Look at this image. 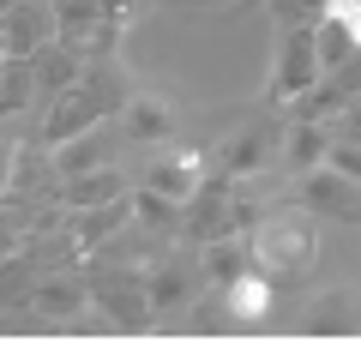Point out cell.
I'll list each match as a JSON object with an SVG mask.
<instances>
[{
  "label": "cell",
  "instance_id": "cell-1",
  "mask_svg": "<svg viewBox=\"0 0 361 343\" xmlns=\"http://www.w3.org/2000/svg\"><path fill=\"white\" fill-rule=\"evenodd\" d=\"M241 241H247L253 271H265L271 283L301 277V271H313V259H319V229H313V217L301 211V205H271Z\"/></svg>",
  "mask_w": 361,
  "mask_h": 343
},
{
  "label": "cell",
  "instance_id": "cell-17",
  "mask_svg": "<svg viewBox=\"0 0 361 343\" xmlns=\"http://www.w3.org/2000/svg\"><path fill=\"white\" fill-rule=\"evenodd\" d=\"M145 295H151L157 313H169V307H180L193 295V277H187L180 259H151V265H145Z\"/></svg>",
  "mask_w": 361,
  "mask_h": 343
},
{
  "label": "cell",
  "instance_id": "cell-27",
  "mask_svg": "<svg viewBox=\"0 0 361 343\" xmlns=\"http://www.w3.org/2000/svg\"><path fill=\"white\" fill-rule=\"evenodd\" d=\"M0 54H6V49H0Z\"/></svg>",
  "mask_w": 361,
  "mask_h": 343
},
{
  "label": "cell",
  "instance_id": "cell-21",
  "mask_svg": "<svg viewBox=\"0 0 361 343\" xmlns=\"http://www.w3.org/2000/svg\"><path fill=\"white\" fill-rule=\"evenodd\" d=\"M325 163H331L337 175L361 181V139H337V133H331V151H325Z\"/></svg>",
  "mask_w": 361,
  "mask_h": 343
},
{
  "label": "cell",
  "instance_id": "cell-2",
  "mask_svg": "<svg viewBox=\"0 0 361 343\" xmlns=\"http://www.w3.org/2000/svg\"><path fill=\"white\" fill-rule=\"evenodd\" d=\"M319 54H313V30L307 25H283V42H277V66H271V102L295 109L301 90L319 85Z\"/></svg>",
  "mask_w": 361,
  "mask_h": 343
},
{
  "label": "cell",
  "instance_id": "cell-24",
  "mask_svg": "<svg viewBox=\"0 0 361 343\" xmlns=\"http://www.w3.org/2000/svg\"><path fill=\"white\" fill-rule=\"evenodd\" d=\"M180 6H235V0H180Z\"/></svg>",
  "mask_w": 361,
  "mask_h": 343
},
{
  "label": "cell",
  "instance_id": "cell-14",
  "mask_svg": "<svg viewBox=\"0 0 361 343\" xmlns=\"http://www.w3.org/2000/svg\"><path fill=\"white\" fill-rule=\"evenodd\" d=\"M121 121H127V139H139V145H163L169 133H175V109H169L163 97H139V90L127 97Z\"/></svg>",
  "mask_w": 361,
  "mask_h": 343
},
{
  "label": "cell",
  "instance_id": "cell-22",
  "mask_svg": "<svg viewBox=\"0 0 361 343\" xmlns=\"http://www.w3.org/2000/svg\"><path fill=\"white\" fill-rule=\"evenodd\" d=\"M277 6V25H313L325 13V0H271Z\"/></svg>",
  "mask_w": 361,
  "mask_h": 343
},
{
  "label": "cell",
  "instance_id": "cell-10",
  "mask_svg": "<svg viewBox=\"0 0 361 343\" xmlns=\"http://www.w3.org/2000/svg\"><path fill=\"white\" fill-rule=\"evenodd\" d=\"M223 307H229L235 325H265L271 307H277V283L265 271H241L235 283H223Z\"/></svg>",
  "mask_w": 361,
  "mask_h": 343
},
{
  "label": "cell",
  "instance_id": "cell-3",
  "mask_svg": "<svg viewBox=\"0 0 361 343\" xmlns=\"http://www.w3.org/2000/svg\"><path fill=\"white\" fill-rule=\"evenodd\" d=\"M199 181H205V157L193 145H157V157L145 163V187L169 205H187L199 193Z\"/></svg>",
  "mask_w": 361,
  "mask_h": 343
},
{
  "label": "cell",
  "instance_id": "cell-7",
  "mask_svg": "<svg viewBox=\"0 0 361 343\" xmlns=\"http://www.w3.org/2000/svg\"><path fill=\"white\" fill-rule=\"evenodd\" d=\"M30 313L49 319V325H73L78 313H90V283L85 277H37Z\"/></svg>",
  "mask_w": 361,
  "mask_h": 343
},
{
  "label": "cell",
  "instance_id": "cell-13",
  "mask_svg": "<svg viewBox=\"0 0 361 343\" xmlns=\"http://www.w3.org/2000/svg\"><path fill=\"white\" fill-rule=\"evenodd\" d=\"M30 73H37V90H42V97H61V90L73 85L78 73H85V54H78L73 42H61V37H54L49 49H37V54H30Z\"/></svg>",
  "mask_w": 361,
  "mask_h": 343
},
{
  "label": "cell",
  "instance_id": "cell-19",
  "mask_svg": "<svg viewBox=\"0 0 361 343\" xmlns=\"http://www.w3.org/2000/svg\"><path fill=\"white\" fill-rule=\"evenodd\" d=\"M37 102V73L18 54H0V114H18Z\"/></svg>",
  "mask_w": 361,
  "mask_h": 343
},
{
  "label": "cell",
  "instance_id": "cell-8",
  "mask_svg": "<svg viewBox=\"0 0 361 343\" xmlns=\"http://www.w3.org/2000/svg\"><path fill=\"white\" fill-rule=\"evenodd\" d=\"M66 217H73V247H78V253H97L109 235H121V229L133 223V193H121V199H109V205L66 211Z\"/></svg>",
  "mask_w": 361,
  "mask_h": 343
},
{
  "label": "cell",
  "instance_id": "cell-16",
  "mask_svg": "<svg viewBox=\"0 0 361 343\" xmlns=\"http://www.w3.org/2000/svg\"><path fill=\"white\" fill-rule=\"evenodd\" d=\"M199 271H205V283H235L241 271H253V259H247V241L241 235H205V253H199Z\"/></svg>",
  "mask_w": 361,
  "mask_h": 343
},
{
  "label": "cell",
  "instance_id": "cell-9",
  "mask_svg": "<svg viewBox=\"0 0 361 343\" xmlns=\"http://www.w3.org/2000/svg\"><path fill=\"white\" fill-rule=\"evenodd\" d=\"M49 163H54V181H61V175H85V169L115 163L109 121H103V127H90V133H73V139H61V145H49Z\"/></svg>",
  "mask_w": 361,
  "mask_h": 343
},
{
  "label": "cell",
  "instance_id": "cell-18",
  "mask_svg": "<svg viewBox=\"0 0 361 343\" xmlns=\"http://www.w3.org/2000/svg\"><path fill=\"white\" fill-rule=\"evenodd\" d=\"M37 259L30 253H0V313H18L30 307V289H37Z\"/></svg>",
  "mask_w": 361,
  "mask_h": 343
},
{
  "label": "cell",
  "instance_id": "cell-11",
  "mask_svg": "<svg viewBox=\"0 0 361 343\" xmlns=\"http://www.w3.org/2000/svg\"><path fill=\"white\" fill-rule=\"evenodd\" d=\"M277 139H283L277 127H241L229 145H223V157H217L223 175L241 181V175H259V169H271V157H277Z\"/></svg>",
  "mask_w": 361,
  "mask_h": 343
},
{
  "label": "cell",
  "instance_id": "cell-12",
  "mask_svg": "<svg viewBox=\"0 0 361 343\" xmlns=\"http://www.w3.org/2000/svg\"><path fill=\"white\" fill-rule=\"evenodd\" d=\"M325 151H331V127H325V121H301V114L289 121L283 139H277V157H283L295 175H301V169H319Z\"/></svg>",
  "mask_w": 361,
  "mask_h": 343
},
{
  "label": "cell",
  "instance_id": "cell-26",
  "mask_svg": "<svg viewBox=\"0 0 361 343\" xmlns=\"http://www.w3.org/2000/svg\"><path fill=\"white\" fill-rule=\"evenodd\" d=\"M42 6H49V0H42Z\"/></svg>",
  "mask_w": 361,
  "mask_h": 343
},
{
  "label": "cell",
  "instance_id": "cell-4",
  "mask_svg": "<svg viewBox=\"0 0 361 343\" xmlns=\"http://www.w3.org/2000/svg\"><path fill=\"white\" fill-rule=\"evenodd\" d=\"M54 42V6H42V0H13L6 13H0V49L18 54V61H30L37 49H49Z\"/></svg>",
  "mask_w": 361,
  "mask_h": 343
},
{
  "label": "cell",
  "instance_id": "cell-6",
  "mask_svg": "<svg viewBox=\"0 0 361 343\" xmlns=\"http://www.w3.org/2000/svg\"><path fill=\"white\" fill-rule=\"evenodd\" d=\"M121 193H133V187H127V175H121L115 163H103V169H85V175H61V181H54V205H61V211L109 205V199H121Z\"/></svg>",
  "mask_w": 361,
  "mask_h": 343
},
{
  "label": "cell",
  "instance_id": "cell-25",
  "mask_svg": "<svg viewBox=\"0 0 361 343\" xmlns=\"http://www.w3.org/2000/svg\"><path fill=\"white\" fill-rule=\"evenodd\" d=\"M6 6H13V0H0V13H6Z\"/></svg>",
  "mask_w": 361,
  "mask_h": 343
},
{
  "label": "cell",
  "instance_id": "cell-5",
  "mask_svg": "<svg viewBox=\"0 0 361 343\" xmlns=\"http://www.w3.org/2000/svg\"><path fill=\"white\" fill-rule=\"evenodd\" d=\"M301 205L307 211H325V217H361V181L337 175L331 163L301 169Z\"/></svg>",
  "mask_w": 361,
  "mask_h": 343
},
{
  "label": "cell",
  "instance_id": "cell-15",
  "mask_svg": "<svg viewBox=\"0 0 361 343\" xmlns=\"http://www.w3.org/2000/svg\"><path fill=\"white\" fill-rule=\"evenodd\" d=\"M301 331H313V337H349V331H361V313H355V301H349V289L319 295V301L301 313Z\"/></svg>",
  "mask_w": 361,
  "mask_h": 343
},
{
  "label": "cell",
  "instance_id": "cell-23",
  "mask_svg": "<svg viewBox=\"0 0 361 343\" xmlns=\"http://www.w3.org/2000/svg\"><path fill=\"white\" fill-rule=\"evenodd\" d=\"M13 163H18V151H13V139H0V193L13 187Z\"/></svg>",
  "mask_w": 361,
  "mask_h": 343
},
{
  "label": "cell",
  "instance_id": "cell-20",
  "mask_svg": "<svg viewBox=\"0 0 361 343\" xmlns=\"http://www.w3.org/2000/svg\"><path fill=\"white\" fill-rule=\"evenodd\" d=\"M133 217H139V223H151V229H180V205L157 199L151 187H133Z\"/></svg>",
  "mask_w": 361,
  "mask_h": 343
}]
</instances>
